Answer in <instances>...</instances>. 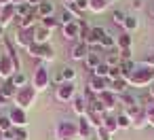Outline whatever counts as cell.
<instances>
[{
  "mask_svg": "<svg viewBox=\"0 0 154 140\" xmlns=\"http://www.w3.org/2000/svg\"><path fill=\"white\" fill-rule=\"evenodd\" d=\"M51 83H55L57 87H59V85L63 83V77H61V70H57L55 74H51Z\"/></svg>",
  "mask_w": 154,
  "mask_h": 140,
  "instance_id": "40",
  "label": "cell"
},
{
  "mask_svg": "<svg viewBox=\"0 0 154 140\" xmlns=\"http://www.w3.org/2000/svg\"><path fill=\"white\" fill-rule=\"evenodd\" d=\"M148 125H150V127H154V115L150 117V121H148Z\"/></svg>",
  "mask_w": 154,
  "mask_h": 140,
  "instance_id": "49",
  "label": "cell"
},
{
  "mask_svg": "<svg viewBox=\"0 0 154 140\" xmlns=\"http://www.w3.org/2000/svg\"><path fill=\"white\" fill-rule=\"evenodd\" d=\"M34 34H36V26H34V28H28V30H17V34H15V45L28 51V49L34 45Z\"/></svg>",
  "mask_w": 154,
  "mask_h": 140,
  "instance_id": "7",
  "label": "cell"
},
{
  "mask_svg": "<svg viewBox=\"0 0 154 140\" xmlns=\"http://www.w3.org/2000/svg\"><path fill=\"white\" fill-rule=\"evenodd\" d=\"M63 2H66V7H68V5H74L76 0H63Z\"/></svg>",
  "mask_w": 154,
  "mask_h": 140,
  "instance_id": "50",
  "label": "cell"
},
{
  "mask_svg": "<svg viewBox=\"0 0 154 140\" xmlns=\"http://www.w3.org/2000/svg\"><path fill=\"white\" fill-rule=\"evenodd\" d=\"M116 119H118V129H131V127H133V121H131V117H129L127 112L116 115Z\"/></svg>",
  "mask_w": 154,
  "mask_h": 140,
  "instance_id": "30",
  "label": "cell"
},
{
  "mask_svg": "<svg viewBox=\"0 0 154 140\" xmlns=\"http://www.w3.org/2000/svg\"><path fill=\"white\" fill-rule=\"evenodd\" d=\"M108 89H110V91H114L116 96H122V93H127V89H129V83H127V79L122 77V79H116V81H110V85H108Z\"/></svg>",
  "mask_w": 154,
  "mask_h": 140,
  "instance_id": "19",
  "label": "cell"
},
{
  "mask_svg": "<svg viewBox=\"0 0 154 140\" xmlns=\"http://www.w3.org/2000/svg\"><path fill=\"white\" fill-rule=\"evenodd\" d=\"M131 45H133V38H131V34H129V32H122V34H118V38H116V47H118L120 51H127V49H131Z\"/></svg>",
  "mask_w": 154,
  "mask_h": 140,
  "instance_id": "23",
  "label": "cell"
},
{
  "mask_svg": "<svg viewBox=\"0 0 154 140\" xmlns=\"http://www.w3.org/2000/svg\"><path fill=\"white\" fill-rule=\"evenodd\" d=\"M49 41H51V30L38 26V28H36V34H34V43H36V45H47Z\"/></svg>",
  "mask_w": 154,
  "mask_h": 140,
  "instance_id": "20",
  "label": "cell"
},
{
  "mask_svg": "<svg viewBox=\"0 0 154 140\" xmlns=\"http://www.w3.org/2000/svg\"><path fill=\"white\" fill-rule=\"evenodd\" d=\"M143 66H148V68H154V55H148V57L143 60Z\"/></svg>",
  "mask_w": 154,
  "mask_h": 140,
  "instance_id": "42",
  "label": "cell"
},
{
  "mask_svg": "<svg viewBox=\"0 0 154 140\" xmlns=\"http://www.w3.org/2000/svg\"><path fill=\"white\" fill-rule=\"evenodd\" d=\"M0 11H2V7H0Z\"/></svg>",
  "mask_w": 154,
  "mask_h": 140,
  "instance_id": "54",
  "label": "cell"
},
{
  "mask_svg": "<svg viewBox=\"0 0 154 140\" xmlns=\"http://www.w3.org/2000/svg\"><path fill=\"white\" fill-rule=\"evenodd\" d=\"M9 119H11L13 127H26L28 125V112L23 108H19V106H13L9 110Z\"/></svg>",
  "mask_w": 154,
  "mask_h": 140,
  "instance_id": "9",
  "label": "cell"
},
{
  "mask_svg": "<svg viewBox=\"0 0 154 140\" xmlns=\"http://www.w3.org/2000/svg\"><path fill=\"white\" fill-rule=\"evenodd\" d=\"M40 26L53 32V30H55L57 26H61V24H59V19H57V17H47V19H40Z\"/></svg>",
  "mask_w": 154,
  "mask_h": 140,
  "instance_id": "33",
  "label": "cell"
},
{
  "mask_svg": "<svg viewBox=\"0 0 154 140\" xmlns=\"http://www.w3.org/2000/svg\"><path fill=\"white\" fill-rule=\"evenodd\" d=\"M125 19H127V13H125V11H118V9H116V11H112V21H114L116 26H122V24H125Z\"/></svg>",
  "mask_w": 154,
  "mask_h": 140,
  "instance_id": "36",
  "label": "cell"
},
{
  "mask_svg": "<svg viewBox=\"0 0 154 140\" xmlns=\"http://www.w3.org/2000/svg\"><path fill=\"white\" fill-rule=\"evenodd\" d=\"M40 2H42V0H28V5H30V7H34V9H36Z\"/></svg>",
  "mask_w": 154,
  "mask_h": 140,
  "instance_id": "45",
  "label": "cell"
},
{
  "mask_svg": "<svg viewBox=\"0 0 154 140\" xmlns=\"http://www.w3.org/2000/svg\"><path fill=\"white\" fill-rule=\"evenodd\" d=\"M74 5H76V9H78L80 13H85V11L89 9V0H76Z\"/></svg>",
  "mask_w": 154,
  "mask_h": 140,
  "instance_id": "41",
  "label": "cell"
},
{
  "mask_svg": "<svg viewBox=\"0 0 154 140\" xmlns=\"http://www.w3.org/2000/svg\"><path fill=\"white\" fill-rule=\"evenodd\" d=\"M36 96H38V91L32 87V85H26V87H21V89H17V93H15V98H13V102H15V106H19V108H30V106H34V102H36Z\"/></svg>",
  "mask_w": 154,
  "mask_h": 140,
  "instance_id": "3",
  "label": "cell"
},
{
  "mask_svg": "<svg viewBox=\"0 0 154 140\" xmlns=\"http://www.w3.org/2000/svg\"><path fill=\"white\" fill-rule=\"evenodd\" d=\"M15 72H17V68H15L11 55H9L7 51H5V53H0V79H2V81H9Z\"/></svg>",
  "mask_w": 154,
  "mask_h": 140,
  "instance_id": "8",
  "label": "cell"
},
{
  "mask_svg": "<svg viewBox=\"0 0 154 140\" xmlns=\"http://www.w3.org/2000/svg\"><path fill=\"white\" fill-rule=\"evenodd\" d=\"M101 127H106L110 134L118 132V119H116V115H110V112H106V115H103V125H101Z\"/></svg>",
  "mask_w": 154,
  "mask_h": 140,
  "instance_id": "22",
  "label": "cell"
},
{
  "mask_svg": "<svg viewBox=\"0 0 154 140\" xmlns=\"http://www.w3.org/2000/svg\"><path fill=\"white\" fill-rule=\"evenodd\" d=\"M72 21H76V17H74L68 9H63L61 15H59V24H61V26H68V24H72Z\"/></svg>",
  "mask_w": 154,
  "mask_h": 140,
  "instance_id": "34",
  "label": "cell"
},
{
  "mask_svg": "<svg viewBox=\"0 0 154 140\" xmlns=\"http://www.w3.org/2000/svg\"><path fill=\"white\" fill-rule=\"evenodd\" d=\"M61 77H63V83H74V79H76V68L63 66V68H61Z\"/></svg>",
  "mask_w": 154,
  "mask_h": 140,
  "instance_id": "31",
  "label": "cell"
},
{
  "mask_svg": "<svg viewBox=\"0 0 154 140\" xmlns=\"http://www.w3.org/2000/svg\"><path fill=\"white\" fill-rule=\"evenodd\" d=\"M101 62H103V60H101V55H99V53H93V51H89V55L85 57V66H87L89 70H95Z\"/></svg>",
  "mask_w": 154,
  "mask_h": 140,
  "instance_id": "24",
  "label": "cell"
},
{
  "mask_svg": "<svg viewBox=\"0 0 154 140\" xmlns=\"http://www.w3.org/2000/svg\"><path fill=\"white\" fill-rule=\"evenodd\" d=\"M11 83H13L17 89H21V87L28 85V74H26V72H15V74L11 77Z\"/></svg>",
  "mask_w": 154,
  "mask_h": 140,
  "instance_id": "29",
  "label": "cell"
},
{
  "mask_svg": "<svg viewBox=\"0 0 154 140\" xmlns=\"http://www.w3.org/2000/svg\"><path fill=\"white\" fill-rule=\"evenodd\" d=\"M116 79H122L120 66H116V68H110V72H108V81H116Z\"/></svg>",
  "mask_w": 154,
  "mask_h": 140,
  "instance_id": "39",
  "label": "cell"
},
{
  "mask_svg": "<svg viewBox=\"0 0 154 140\" xmlns=\"http://www.w3.org/2000/svg\"><path fill=\"white\" fill-rule=\"evenodd\" d=\"M0 140H2V138H0Z\"/></svg>",
  "mask_w": 154,
  "mask_h": 140,
  "instance_id": "55",
  "label": "cell"
},
{
  "mask_svg": "<svg viewBox=\"0 0 154 140\" xmlns=\"http://www.w3.org/2000/svg\"><path fill=\"white\" fill-rule=\"evenodd\" d=\"M131 5H133V9H135V11H139V9L143 7V0H133Z\"/></svg>",
  "mask_w": 154,
  "mask_h": 140,
  "instance_id": "44",
  "label": "cell"
},
{
  "mask_svg": "<svg viewBox=\"0 0 154 140\" xmlns=\"http://www.w3.org/2000/svg\"><path fill=\"white\" fill-rule=\"evenodd\" d=\"M26 2H28V0H13V5H15V7H19V5H26Z\"/></svg>",
  "mask_w": 154,
  "mask_h": 140,
  "instance_id": "48",
  "label": "cell"
},
{
  "mask_svg": "<svg viewBox=\"0 0 154 140\" xmlns=\"http://www.w3.org/2000/svg\"><path fill=\"white\" fill-rule=\"evenodd\" d=\"M15 93H17V87L11 83V79H9V81H5V83H2V87H0V104L11 102V100L15 98Z\"/></svg>",
  "mask_w": 154,
  "mask_h": 140,
  "instance_id": "13",
  "label": "cell"
},
{
  "mask_svg": "<svg viewBox=\"0 0 154 140\" xmlns=\"http://www.w3.org/2000/svg\"><path fill=\"white\" fill-rule=\"evenodd\" d=\"M15 17H17V9H15V5H7V7H2V11H0V26L7 28Z\"/></svg>",
  "mask_w": 154,
  "mask_h": 140,
  "instance_id": "15",
  "label": "cell"
},
{
  "mask_svg": "<svg viewBox=\"0 0 154 140\" xmlns=\"http://www.w3.org/2000/svg\"><path fill=\"white\" fill-rule=\"evenodd\" d=\"M148 96H150V100H154V83L148 87Z\"/></svg>",
  "mask_w": 154,
  "mask_h": 140,
  "instance_id": "46",
  "label": "cell"
},
{
  "mask_svg": "<svg viewBox=\"0 0 154 140\" xmlns=\"http://www.w3.org/2000/svg\"><path fill=\"white\" fill-rule=\"evenodd\" d=\"M36 91H45L49 85H51V72H49V68L45 66V64H40V66H36L34 68V74H32V83H30Z\"/></svg>",
  "mask_w": 154,
  "mask_h": 140,
  "instance_id": "4",
  "label": "cell"
},
{
  "mask_svg": "<svg viewBox=\"0 0 154 140\" xmlns=\"http://www.w3.org/2000/svg\"><path fill=\"white\" fill-rule=\"evenodd\" d=\"M13 129V123L9 119V115H0V134H7Z\"/></svg>",
  "mask_w": 154,
  "mask_h": 140,
  "instance_id": "32",
  "label": "cell"
},
{
  "mask_svg": "<svg viewBox=\"0 0 154 140\" xmlns=\"http://www.w3.org/2000/svg\"><path fill=\"white\" fill-rule=\"evenodd\" d=\"M122 28H125V32H135L137 28H139V19L135 17V15H127V19H125V24H122Z\"/></svg>",
  "mask_w": 154,
  "mask_h": 140,
  "instance_id": "27",
  "label": "cell"
},
{
  "mask_svg": "<svg viewBox=\"0 0 154 140\" xmlns=\"http://www.w3.org/2000/svg\"><path fill=\"white\" fill-rule=\"evenodd\" d=\"M135 62L133 60H125V62H120V72H122V77L127 79V77H131L133 72H135Z\"/></svg>",
  "mask_w": 154,
  "mask_h": 140,
  "instance_id": "28",
  "label": "cell"
},
{
  "mask_svg": "<svg viewBox=\"0 0 154 140\" xmlns=\"http://www.w3.org/2000/svg\"><path fill=\"white\" fill-rule=\"evenodd\" d=\"M89 45L87 43H82V41H78V43H74L72 45V49H70V57L72 60H76V62H85V57L89 55Z\"/></svg>",
  "mask_w": 154,
  "mask_h": 140,
  "instance_id": "11",
  "label": "cell"
},
{
  "mask_svg": "<svg viewBox=\"0 0 154 140\" xmlns=\"http://www.w3.org/2000/svg\"><path fill=\"white\" fill-rule=\"evenodd\" d=\"M2 83H5V81H2V79H0V87H2Z\"/></svg>",
  "mask_w": 154,
  "mask_h": 140,
  "instance_id": "53",
  "label": "cell"
},
{
  "mask_svg": "<svg viewBox=\"0 0 154 140\" xmlns=\"http://www.w3.org/2000/svg\"><path fill=\"white\" fill-rule=\"evenodd\" d=\"M150 15H154V5H152V7H150Z\"/></svg>",
  "mask_w": 154,
  "mask_h": 140,
  "instance_id": "52",
  "label": "cell"
},
{
  "mask_svg": "<svg viewBox=\"0 0 154 140\" xmlns=\"http://www.w3.org/2000/svg\"><path fill=\"white\" fill-rule=\"evenodd\" d=\"M108 72H110V66H108L106 62H101V64L93 70V74H95V77H101V79H108Z\"/></svg>",
  "mask_w": 154,
  "mask_h": 140,
  "instance_id": "35",
  "label": "cell"
},
{
  "mask_svg": "<svg viewBox=\"0 0 154 140\" xmlns=\"http://www.w3.org/2000/svg\"><path fill=\"white\" fill-rule=\"evenodd\" d=\"M7 5H13V0H0V7H7Z\"/></svg>",
  "mask_w": 154,
  "mask_h": 140,
  "instance_id": "47",
  "label": "cell"
},
{
  "mask_svg": "<svg viewBox=\"0 0 154 140\" xmlns=\"http://www.w3.org/2000/svg\"><path fill=\"white\" fill-rule=\"evenodd\" d=\"M72 108H74V112L78 115V117H85L87 115V110H89V102H87V98L85 96H74V100H72Z\"/></svg>",
  "mask_w": 154,
  "mask_h": 140,
  "instance_id": "16",
  "label": "cell"
},
{
  "mask_svg": "<svg viewBox=\"0 0 154 140\" xmlns=\"http://www.w3.org/2000/svg\"><path fill=\"white\" fill-rule=\"evenodd\" d=\"M61 30H63V38H66V41H74V43L80 41V26H78V19L72 21V24H68V26H61Z\"/></svg>",
  "mask_w": 154,
  "mask_h": 140,
  "instance_id": "14",
  "label": "cell"
},
{
  "mask_svg": "<svg viewBox=\"0 0 154 140\" xmlns=\"http://www.w3.org/2000/svg\"><path fill=\"white\" fill-rule=\"evenodd\" d=\"M36 13H38V17H40V19L53 17V13H55V5L51 2V0H42V2L36 7Z\"/></svg>",
  "mask_w": 154,
  "mask_h": 140,
  "instance_id": "18",
  "label": "cell"
},
{
  "mask_svg": "<svg viewBox=\"0 0 154 140\" xmlns=\"http://www.w3.org/2000/svg\"><path fill=\"white\" fill-rule=\"evenodd\" d=\"M28 129L26 127H13V140H28Z\"/></svg>",
  "mask_w": 154,
  "mask_h": 140,
  "instance_id": "37",
  "label": "cell"
},
{
  "mask_svg": "<svg viewBox=\"0 0 154 140\" xmlns=\"http://www.w3.org/2000/svg\"><path fill=\"white\" fill-rule=\"evenodd\" d=\"M28 53L32 55V57H36V60H42V62H53L55 60V51H53V47L47 43V45H32L30 49H28Z\"/></svg>",
  "mask_w": 154,
  "mask_h": 140,
  "instance_id": "5",
  "label": "cell"
},
{
  "mask_svg": "<svg viewBox=\"0 0 154 140\" xmlns=\"http://www.w3.org/2000/svg\"><path fill=\"white\" fill-rule=\"evenodd\" d=\"M148 121H150V117H148L146 108H141V110L133 117V127H135V129H143V127H148Z\"/></svg>",
  "mask_w": 154,
  "mask_h": 140,
  "instance_id": "21",
  "label": "cell"
},
{
  "mask_svg": "<svg viewBox=\"0 0 154 140\" xmlns=\"http://www.w3.org/2000/svg\"><path fill=\"white\" fill-rule=\"evenodd\" d=\"M0 36H2V38H5V28H2V26H0Z\"/></svg>",
  "mask_w": 154,
  "mask_h": 140,
  "instance_id": "51",
  "label": "cell"
},
{
  "mask_svg": "<svg viewBox=\"0 0 154 140\" xmlns=\"http://www.w3.org/2000/svg\"><path fill=\"white\" fill-rule=\"evenodd\" d=\"M55 140H78V125L76 121L63 119L55 125Z\"/></svg>",
  "mask_w": 154,
  "mask_h": 140,
  "instance_id": "2",
  "label": "cell"
},
{
  "mask_svg": "<svg viewBox=\"0 0 154 140\" xmlns=\"http://www.w3.org/2000/svg\"><path fill=\"white\" fill-rule=\"evenodd\" d=\"M110 7V0H89V11L93 13H101Z\"/></svg>",
  "mask_w": 154,
  "mask_h": 140,
  "instance_id": "26",
  "label": "cell"
},
{
  "mask_svg": "<svg viewBox=\"0 0 154 140\" xmlns=\"http://www.w3.org/2000/svg\"><path fill=\"white\" fill-rule=\"evenodd\" d=\"M120 60L125 62V60H131V49H127V51H120Z\"/></svg>",
  "mask_w": 154,
  "mask_h": 140,
  "instance_id": "43",
  "label": "cell"
},
{
  "mask_svg": "<svg viewBox=\"0 0 154 140\" xmlns=\"http://www.w3.org/2000/svg\"><path fill=\"white\" fill-rule=\"evenodd\" d=\"M74 96H76V85L74 83H61L59 87H55V100L57 102L68 104V102L74 100Z\"/></svg>",
  "mask_w": 154,
  "mask_h": 140,
  "instance_id": "6",
  "label": "cell"
},
{
  "mask_svg": "<svg viewBox=\"0 0 154 140\" xmlns=\"http://www.w3.org/2000/svg\"><path fill=\"white\" fill-rule=\"evenodd\" d=\"M76 125H78V138H91V136H93V125L89 123L87 115H85V117H78Z\"/></svg>",
  "mask_w": 154,
  "mask_h": 140,
  "instance_id": "17",
  "label": "cell"
},
{
  "mask_svg": "<svg viewBox=\"0 0 154 140\" xmlns=\"http://www.w3.org/2000/svg\"><path fill=\"white\" fill-rule=\"evenodd\" d=\"M95 140H112V134L106 127H97L95 129Z\"/></svg>",
  "mask_w": 154,
  "mask_h": 140,
  "instance_id": "38",
  "label": "cell"
},
{
  "mask_svg": "<svg viewBox=\"0 0 154 140\" xmlns=\"http://www.w3.org/2000/svg\"><path fill=\"white\" fill-rule=\"evenodd\" d=\"M127 83H129V87H135V89L150 87L154 83V68H148V66L135 68V72L131 77H127Z\"/></svg>",
  "mask_w": 154,
  "mask_h": 140,
  "instance_id": "1",
  "label": "cell"
},
{
  "mask_svg": "<svg viewBox=\"0 0 154 140\" xmlns=\"http://www.w3.org/2000/svg\"><path fill=\"white\" fill-rule=\"evenodd\" d=\"M99 100H101V104H103V108H106V112H110V110H114L120 102H118V96L114 93V91H110V89H106V91H101L99 96H97Z\"/></svg>",
  "mask_w": 154,
  "mask_h": 140,
  "instance_id": "10",
  "label": "cell"
},
{
  "mask_svg": "<svg viewBox=\"0 0 154 140\" xmlns=\"http://www.w3.org/2000/svg\"><path fill=\"white\" fill-rule=\"evenodd\" d=\"M108 85H110L108 79H101V77H95V74H91V77H89V83H87V87H89L93 93H97V96H99L101 91H106Z\"/></svg>",
  "mask_w": 154,
  "mask_h": 140,
  "instance_id": "12",
  "label": "cell"
},
{
  "mask_svg": "<svg viewBox=\"0 0 154 140\" xmlns=\"http://www.w3.org/2000/svg\"><path fill=\"white\" fill-rule=\"evenodd\" d=\"M103 62H106V64H108L110 68H116V66H120V62H122V60H120V53H116L114 49H110V51L106 53Z\"/></svg>",
  "mask_w": 154,
  "mask_h": 140,
  "instance_id": "25",
  "label": "cell"
}]
</instances>
